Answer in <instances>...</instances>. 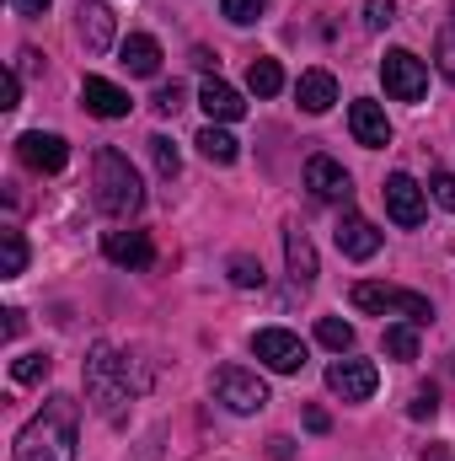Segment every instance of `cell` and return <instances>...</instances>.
Masks as SVG:
<instances>
[{
	"mask_svg": "<svg viewBox=\"0 0 455 461\" xmlns=\"http://www.w3.org/2000/svg\"><path fill=\"white\" fill-rule=\"evenodd\" d=\"M118 65H123L129 76H156V70H161V43H156L150 32H129V38L118 43Z\"/></svg>",
	"mask_w": 455,
	"mask_h": 461,
	"instance_id": "ac0fdd59",
	"label": "cell"
},
{
	"mask_svg": "<svg viewBox=\"0 0 455 461\" xmlns=\"http://www.w3.org/2000/svg\"><path fill=\"white\" fill-rule=\"evenodd\" d=\"M333 236H338V252H343V258H353V263H364V258H375V252H380V230L370 226L359 210H343V221H338Z\"/></svg>",
	"mask_w": 455,
	"mask_h": 461,
	"instance_id": "5bb4252c",
	"label": "cell"
},
{
	"mask_svg": "<svg viewBox=\"0 0 455 461\" xmlns=\"http://www.w3.org/2000/svg\"><path fill=\"white\" fill-rule=\"evenodd\" d=\"M129 359L118 354L108 339H97L92 354H86V397L97 402V413L108 424H123V408H129Z\"/></svg>",
	"mask_w": 455,
	"mask_h": 461,
	"instance_id": "3957f363",
	"label": "cell"
},
{
	"mask_svg": "<svg viewBox=\"0 0 455 461\" xmlns=\"http://www.w3.org/2000/svg\"><path fill=\"white\" fill-rule=\"evenodd\" d=\"M386 215L397 221V226H424V215H429V204H424V188L407 177V172H391L386 177Z\"/></svg>",
	"mask_w": 455,
	"mask_h": 461,
	"instance_id": "9c48e42d",
	"label": "cell"
},
{
	"mask_svg": "<svg viewBox=\"0 0 455 461\" xmlns=\"http://www.w3.org/2000/svg\"><path fill=\"white\" fill-rule=\"evenodd\" d=\"M327 386L338 392L343 402H370L375 386H380V370L370 359H333L327 365Z\"/></svg>",
	"mask_w": 455,
	"mask_h": 461,
	"instance_id": "ba28073f",
	"label": "cell"
},
{
	"mask_svg": "<svg viewBox=\"0 0 455 461\" xmlns=\"http://www.w3.org/2000/svg\"><path fill=\"white\" fill-rule=\"evenodd\" d=\"M397 22V0H364V27H391Z\"/></svg>",
	"mask_w": 455,
	"mask_h": 461,
	"instance_id": "4dcf8cb0",
	"label": "cell"
},
{
	"mask_svg": "<svg viewBox=\"0 0 455 461\" xmlns=\"http://www.w3.org/2000/svg\"><path fill=\"white\" fill-rule=\"evenodd\" d=\"M76 32H81L86 54H108L113 38H118V16L103 0H81V5H76Z\"/></svg>",
	"mask_w": 455,
	"mask_h": 461,
	"instance_id": "30bf717a",
	"label": "cell"
},
{
	"mask_svg": "<svg viewBox=\"0 0 455 461\" xmlns=\"http://www.w3.org/2000/svg\"><path fill=\"white\" fill-rule=\"evenodd\" d=\"M92 188H97V210L113 215V221H129V215L145 204V183H139V172L129 167V156L113 150V145H103V150L92 156Z\"/></svg>",
	"mask_w": 455,
	"mask_h": 461,
	"instance_id": "7a4b0ae2",
	"label": "cell"
},
{
	"mask_svg": "<svg viewBox=\"0 0 455 461\" xmlns=\"http://www.w3.org/2000/svg\"><path fill=\"white\" fill-rule=\"evenodd\" d=\"M429 188H434V199L455 215V177H451V172H434V183H429Z\"/></svg>",
	"mask_w": 455,
	"mask_h": 461,
	"instance_id": "1f68e13d",
	"label": "cell"
},
{
	"mask_svg": "<svg viewBox=\"0 0 455 461\" xmlns=\"http://www.w3.org/2000/svg\"><path fill=\"white\" fill-rule=\"evenodd\" d=\"M230 285H236V290H263V263L246 258V252H236V258H230Z\"/></svg>",
	"mask_w": 455,
	"mask_h": 461,
	"instance_id": "4316f807",
	"label": "cell"
},
{
	"mask_svg": "<svg viewBox=\"0 0 455 461\" xmlns=\"http://www.w3.org/2000/svg\"><path fill=\"white\" fill-rule=\"evenodd\" d=\"M380 81H386V92H391L397 103H418V97L429 92V70H424V59H418L413 49H386Z\"/></svg>",
	"mask_w": 455,
	"mask_h": 461,
	"instance_id": "5b68a950",
	"label": "cell"
},
{
	"mask_svg": "<svg viewBox=\"0 0 455 461\" xmlns=\"http://www.w3.org/2000/svg\"><path fill=\"white\" fill-rule=\"evenodd\" d=\"M353 306L359 312H370V317H386V312H402L407 322H429L434 317V306H429V295H418V290H397V285H353Z\"/></svg>",
	"mask_w": 455,
	"mask_h": 461,
	"instance_id": "277c9868",
	"label": "cell"
},
{
	"mask_svg": "<svg viewBox=\"0 0 455 461\" xmlns=\"http://www.w3.org/2000/svg\"><path fill=\"white\" fill-rule=\"evenodd\" d=\"M215 397L226 402L230 413H263V408H268L263 375H252V370H241V365H220V370H215Z\"/></svg>",
	"mask_w": 455,
	"mask_h": 461,
	"instance_id": "8992f818",
	"label": "cell"
},
{
	"mask_svg": "<svg viewBox=\"0 0 455 461\" xmlns=\"http://www.w3.org/2000/svg\"><path fill=\"white\" fill-rule=\"evenodd\" d=\"M306 188H311L322 204H348V194H353L348 172H343L333 156H311V161H306Z\"/></svg>",
	"mask_w": 455,
	"mask_h": 461,
	"instance_id": "4fadbf2b",
	"label": "cell"
},
{
	"mask_svg": "<svg viewBox=\"0 0 455 461\" xmlns=\"http://www.w3.org/2000/svg\"><path fill=\"white\" fill-rule=\"evenodd\" d=\"M284 263H290V279H295V290H311L317 285V247H311V236L306 230H284Z\"/></svg>",
	"mask_w": 455,
	"mask_h": 461,
	"instance_id": "2e32d148",
	"label": "cell"
},
{
	"mask_svg": "<svg viewBox=\"0 0 455 461\" xmlns=\"http://www.w3.org/2000/svg\"><path fill=\"white\" fill-rule=\"evenodd\" d=\"M252 354H257L273 375H295V370H306V344H300L295 333H284V328H263V333L252 339Z\"/></svg>",
	"mask_w": 455,
	"mask_h": 461,
	"instance_id": "52a82bcc",
	"label": "cell"
},
{
	"mask_svg": "<svg viewBox=\"0 0 455 461\" xmlns=\"http://www.w3.org/2000/svg\"><path fill=\"white\" fill-rule=\"evenodd\" d=\"M81 103H86V113H97V118H123L134 108L129 92L113 86V81H103V76H86V81H81Z\"/></svg>",
	"mask_w": 455,
	"mask_h": 461,
	"instance_id": "e0dca14e",
	"label": "cell"
},
{
	"mask_svg": "<svg viewBox=\"0 0 455 461\" xmlns=\"http://www.w3.org/2000/svg\"><path fill=\"white\" fill-rule=\"evenodd\" d=\"M11 339H22V312H16V306L5 312V344H11Z\"/></svg>",
	"mask_w": 455,
	"mask_h": 461,
	"instance_id": "d590c367",
	"label": "cell"
},
{
	"mask_svg": "<svg viewBox=\"0 0 455 461\" xmlns=\"http://www.w3.org/2000/svg\"><path fill=\"white\" fill-rule=\"evenodd\" d=\"M199 108L210 113V123H236V118L246 113L241 92H236V86H226V81H204V92H199Z\"/></svg>",
	"mask_w": 455,
	"mask_h": 461,
	"instance_id": "d6986e66",
	"label": "cell"
},
{
	"mask_svg": "<svg viewBox=\"0 0 455 461\" xmlns=\"http://www.w3.org/2000/svg\"><path fill=\"white\" fill-rule=\"evenodd\" d=\"M16 156H22L32 172H65V161H70V140H65V134H43V129H32V134L16 140Z\"/></svg>",
	"mask_w": 455,
	"mask_h": 461,
	"instance_id": "8fae6325",
	"label": "cell"
},
{
	"mask_svg": "<svg viewBox=\"0 0 455 461\" xmlns=\"http://www.w3.org/2000/svg\"><path fill=\"white\" fill-rule=\"evenodd\" d=\"M193 145H199V150H204V156H210V161H215V167H230V161H236V156H241V145H236V140H230L226 129H215V123H210V129H204V134H199V140H193Z\"/></svg>",
	"mask_w": 455,
	"mask_h": 461,
	"instance_id": "603a6c76",
	"label": "cell"
},
{
	"mask_svg": "<svg viewBox=\"0 0 455 461\" xmlns=\"http://www.w3.org/2000/svg\"><path fill=\"white\" fill-rule=\"evenodd\" d=\"M22 103V70H5V103L0 108H16Z\"/></svg>",
	"mask_w": 455,
	"mask_h": 461,
	"instance_id": "e575fe53",
	"label": "cell"
},
{
	"mask_svg": "<svg viewBox=\"0 0 455 461\" xmlns=\"http://www.w3.org/2000/svg\"><path fill=\"white\" fill-rule=\"evenodd\" d=\"M177 108H183V86L172 81V86H161V92H156V113H177Z\"/></svg>",
	"mask_w": 455,
	"mask_h": 461,
	"instance_id": "d6a6232c",
	"label": "cell"
},
{
	"mask_svg": "<svg viewBox=\"0 0 455 461\" xmlns=\"http://www.w3.org/2000/svg\"><path fill=\"white\" fill-rule=\"evenodd\" d=\"M103 252H108V263H118V268H150V258H156V247H150L145 230H108L103 236Z\"/></svg>",
	"mask_w": 455,
	"mask_h": 461,
	"instance_id": "9a60e30c",
	"label": "cell"
},
{
	"mask_svg": "<svg viewBox=\"0 0 455 461\" xmlns=\"http://www.w3.org/2000/svg\"><path fill=\"white\" fill-rule=\"evenodd\" d=\"M386 354H391V359H418V322L386 328Z\"/></svg>",
	"mask_w": 455,
	"mask_h": 461,
	"instance_id": "d4e9b609",
	"label": "cell"
},
{
	"mask_svg": "<svg viewBox=\"0 0 455 461\" xmlns=\"http://www.w3.org/2000/svg\"><path fill=\"white\" fill-rule=\"evenodd\" d=\"M11 5H16L22 16H43V11H49V0H11Z\"/></svg>",
	"mask_w": 455,
	"mask_h": 461,
	"instance_id": "8d00e7d4",
	"label": "cell"
},
{
	"mask_svg": "<svg viewBox=\"0 0 455 461\" xmlns=\"http://www.w3.org/2000/svg\"><path fill=\"white\" fill-rule=\"evenodd\" d=\"M434 59H440V76L455 86V27L440 32V43H434Z\"/></svg>",
	"mask_w": 455,
	"mask_h": 461,
	"instance_id": "f546056e",
	"label": "cell"
},
{
	"mask_svg": "<svg viewBox=\"0 0 455 461\" xmlns=\"http://www.w3.org/2000/svg\"><path fill=\"white\" fill-rule=\"evenodd\" d=\"M306 424H311V429H317V435H327V424H333V419H327V413H322V408H311V413H306Z\"/></svg>",
	"mask_w": 455,
	"mask_h": 461,
	"instance_id": "f35d334b",
	"label": "cell"
},
{
	"mask_svg": "<svg viewBox=\"0 0 455 461\" xmlns=\"http://www.w3.org/2000/svg\"><path fill=\"white\" fill-rule=\"evenodd\" d=\"M295 97H300V108H306V113H327V108L338 103V81H333L327 70H306V76H300V86H295Z\"/></svg>",
	"mask_w": 455,
	"mask_h": 461,
	"instance_id": "ffe728a7",
	"label": "cell"
},
{
	"mask_svg": "<svg viewBox=\"0 0 455 461\" xmlns=\"http://www.w3.org/2000/svg\"><path fill=\"white\" fill-rule=\"evenodd\" d=\"M451 16H455V5H451Z\"/></svg>",
	"mask_w": 455,
	"mask_h": 461,
	"instance_id": "ab89813d",
	"label": "cell"
},
{
	"mask_svg": "<svg viewBox=\"0 0 455 461\" xmlns=\"http://www.w3.org/2000/svg\"><path fill=\"white\" fill-rule=\"evenodd\" d=\"M22 268H27V241H22V230H0V274L16 279Z\"/></svg>",
	"mask_w": 455,
	"mask_h": 461,
	"instance_id": "cb8c5ba5",
	"label": "cell"
},
{
	"mask_svg": "<svg viewBox=\"0 0 455 461\" xmlns=\"http://www.w3.org/2000/svg\"><path fill=\"white\" fill-rule=\"evenodd\" d=\"M407 413H413V419H434V413H440V397H434V392L424 386V392L413 397V408H407Z\"/></svg>",
	"mask_w": 455,
	"mask_h": 461,
	"instance_id": "836d02e7",
	"label": "cell"
},
{
	"mask_svg": "<svg viewBox=\"0 0 455 461\" xmlns=\"http://www.w3.org/2000/svg\"><path fill=\"white\" fill-rule=\"evenodd\" d=\"M246 86H252L257 97H279V86H284V70H279V59L257 54V59L246 65Z\"/></svg>",
	"mask_w": 455,
	"mask_h": 461,
	"instance_id": "44dd1931",
	"label": "cell"
},
{
	"mask_svg": "<svg viewBox=\"0 0 455 461\" xmlns=\"http://www.w3.org/2000/svg\"><path fill=\"white\" fill-rule=\"evenodd\" d=\"M263 5H268V0H220V11H226V22H236V27H246V22H257V16H263Z\"/></svg>",
	"mask_w": 455,
	"mask_h": 461,
	"instance_id": "f1b7e54d",
	"label": "cell"
},
{
	"mask_svg": "<svg viewBox=\"0 0 455 461\" xmlns=\"http://www.w3.org/2000/svg\"><path fill=\"white\" fill-rule=\"evenodd\" d=\"M150 156H156V172L161 177H177L183 172V156H177V145L166 134H150Z\"/></svg>",
	"mask_w": 455,
	"mask_h": 461,
	"instance_id": "83f0119b",
	"label": "cell"
},
{
	"mask_svg": "<svg viewBox=\"0 0 455 461\" xmlns=\"http://www.w3.org/2000/svg\"><path fill=\"white\" fill-rule=\"evenodd\" d=\"M348 129H353V140L364 145V150H386L391 145V118L380 103H370V97H359L353 108H348Z\"/></svg>",
	"mask_w": 455,
	"mask_h": 461,
	"instance_id": "7c38bea8",
	"label": "cell"
},
{
	"mask_svg": "<svg viewBox=\"0 0 455 461\" xmlns=\"http://www.w3.org/2000/svg\"><path fill=\"white\" fill-rule=\"evenodd\" d=\"M49 370H54V359L38 348V354H22V359H11V381L16 386H43L49 381Z\"/></svg>",
	"mask_w": 455,
	"mask_h": 461,
	"instance_id": "7402d4cb",
	"label": "cell"
},
{
	"mask_svg": "<svg viewBox=\"0 0 455 461\" xmlns=\"http://www.w3.org/2000/svg\"><path fill=\"white\" fill-rule=\"evenodd\" d=\"M290 451H295V446H290V440H284V435H273V440H268V456L290 461Z\"/></svg>",
	"mask_w": 455,
	"mask_h": 461,
	"instance_id": "74e56055",
	"label": "cell"
},
{
	"mask_svg": "<svg viewBox=\"0 0 455 461\" xmlns=\"http://www.w3.org/2000/svg\"><path fill=\"white\" fill-rule=\"evenodd\" d=\"M317 339L333 348V354H348V348H353V328H348L343 317H322V322H317Z\"/></svg>",
	"mask_w": 455,
	"mask_h": 461,
	"instance_id": "484cf974",
	"label": "cell"
},
{
	"mask_svg": "<svg viewBox=\"0 0 455 461\" xmlns=\"http://www.w3.org/2000/svg\"><path fill=\"white\" fill-rule=\"evenodd\" d=\"M76 424H81V402L54 392L16 435V461H76Z\"/></svg>",
	"mask_w": 455,
	"mask_h": 461,
	"instance_id": "6da1fadb",
	"label": "cell"
}]
</instances>
